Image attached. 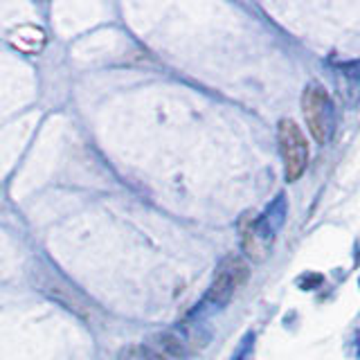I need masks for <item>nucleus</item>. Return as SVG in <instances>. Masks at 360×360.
<instances>
[{
    "label": "nucleus",
    "instance_id": "f257e3e1",
    "mask_svg": "<svg viewBox=\"0 0 360 360\" xmlns=\"http://www.w3.org/2000/svg\"><path fill=\"white\" fill-rule=\"evenodd\" d=\"M286 214H288V198L284 191L270 200V205L266 207L262 217L252 219L250 214H248L245 228L241 230V245H243L245 257H250L252 262H264L270 252V248H273L275 236L284 228Z\"/></svg>",
    "mask_w": 360,
    "mask_h": 360
},
{
    "label": "nucleus",
    "instance_id": "f03ea898",
    "mask_svg": "<svg viewBox=\"0 0 360 360\" xmlns=\"http://www.w3.org/2000/svg\"><path fill=\"white\" fill-rule=\"evenodd\" d=\"M302 112H304V120H307V127H309L311 135L318 140V144L329 142L333 127H335V108H333V101L322 84L311 82L307 88H304Z\"/></svg>",
    "mask_w": 360,
    "mask_h": 360
},
{
    "label": "nucleus",
    "instance_id": "7ed1b4c3",
    "mask_svg": "<svg viewBox=\"0 0 360 360\" xmlns=\"http://www.w3.org/2000/svg\"><path fill=\"white\" fill-rule=\"evenodd\" d=\"M248 279H250V270H248L245 259L239 255L225 257L219 264L217 273H214V279L205 295V304H212L214 309H223L225 304H230L234 292L239 290Z\"/></svg>",
    "mask_w": 360,
    "mask_h": 360
},
{
    "label": "nucleus",
    "instance_id": "20e7f679",
    "mask_svg": "<svg viewBox=\"0 0 360 360\" xmlns=\"http://www.w3.org/2000/svg\"><path fill=\"white\" fill-rule=\"evenodd\" d=\"M279 151L281 160H284L286 180L295 183L309 165V144L302 129L292 120L279 122Z\"/></svg>",
    "mask_w": 360,
    "mask_h": 360
},
{
    "label": "nucleus",
    "instance_id": "39448f33",
    "mask_svg": "<svg viewBox=\"0 0 360 360\" xmlns=\"http://www.w3.org/2000/svg\"><path fill=\"white\" fill-rule=\"evenodd\" d=\"M138 360H187V345L178 331H160L144 340Z\"/></svg>",
    "mask_w": 360,
    "mask_h": 360
},
{
    "label": "nucleus",
    "instance_id": "423d86ee",
    "mask_svg": "<svg viewBox=\"0 0 360 360\" xmlns=\"http://www.w3.org/2000/svg\"><path fill=\"white\" fill-rule=\"evenodd\" d=\"M252 349H255V333H245L243 335V340L239 345V349L234 352L232 360H250L252 358Z\"/></svg>",
    "mask_w": 360,
    "mask_h": 360
},
{
    "label": "nucleus",
    "instance_id": "0eeeda50",
    "mask_svg": "<svg viewBox=\"0 0 360 360\" xmlns=\"http://www.w3.org/2000/svg\"><path fill=\"white\" fill-rule=\"evenodd\" d=\"M320 284H322V275H318V273H304L297 279V286L302 290H313V288H318Z\"/></svg>",
    "mask_w": 360,
    "mask_h": 360
},
{
    "label": "nucleus",
    "instance_id": "6e6552de",
    "mask_svg": "<svg viewBox=\"0 0 360 360\" xmlns=\"http://www.w3.org/2000/svg\"><path fill=\"white\" fill-rule=\"evenodd\" d=\"M358 352H360V342H358Z\"/></svg>",
    "mask_w": 360,
    "mask_h": 360
},
{
    "label": "nucleus",
    "instance_id": "1a4fd4ad",
    "mask_svg": "<svg viewBox=\"0 0 360 360\" xmlns=\"http://www.w3.org/2000/svg\"><path fill=\"white\" fill-rule=\"evenodd\" d=\"M358 284H360V281H358Z\"/></svg>",
    "mask_w": 360,
    "mask_h": 360
}]
</instances>
